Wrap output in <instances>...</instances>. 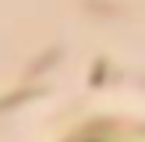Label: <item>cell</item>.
<instances>
[{"instance_id":"6da1fadb","label":"cell","mask_w":145,"mask_h":142,"mask_svg":"<svg viewBox=\"0 0 145 142\" xmlns=\"http://www.w3.org/2000/svg\"><path fill=\"white\" fill-rule=\"evenodd\" d=\"M74 142H145L142 128H110V124H96Z\"/></svg>"}]
</instances>
